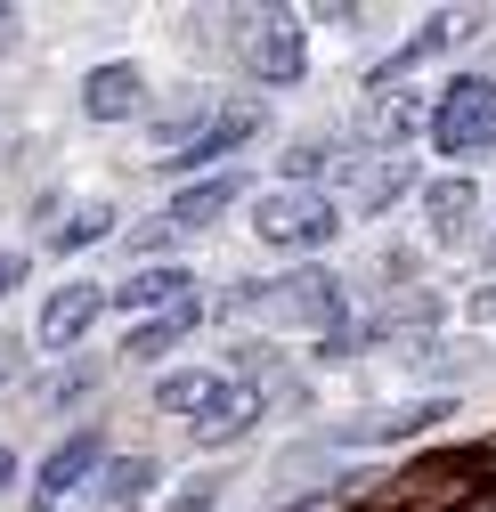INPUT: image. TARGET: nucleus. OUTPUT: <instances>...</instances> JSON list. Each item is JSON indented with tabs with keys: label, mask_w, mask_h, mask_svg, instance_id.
Here are the masks:
<instances>
[{
	"label": "nucleus",
	"mask_w": 496,
	"mask_h": 512,
	"mask_svg": "<svg viewBox=\"0 0 496 512\" xmlns=\"http://www.w3.org/2000/svg\"><path fill=\"white\" fill-rule=\"evenodd\" d=\"M228 309L236 317H269V326H285V334H318V342H334L350 326L342 317L350 293H342L334 269H301V277H277V285H236Z\"/></svg>",
	"instance_id": "f257e3e1"
},
{
	"label": "nucleus",
	"mask_w": 496,
	"mask_h": 512,
	"mask_svg": "<svg viewBox=\"0 0 496 512\" xmlns=\"http://www.w3.org/2000/svg\"><path fill=\"white\" fill-rule=\"evenodd\" d=\"M431 147L456 155V163L496 155V74H456L431 98Z\"/></svg>",
	"instance_id": "f03ea898"
},
{
	"label": "nucleus",
	"mask_w": 496,
	"mask_h": 512,
	"mask_svg": "<svg viewBox=\"0 0 496 512\" xmlns=\"http://www.w3.org/2000/svg\"><path fill=\"white\" fill-rule=\"evenodd\" d=\"M253 236L277 244V252H318V244L342 236V204L326 187H269L253 204Z\"/></svg>",
	"instance_id": "7ed1b4c3"
},
{
	"label": "nucleus",
	"mask_w": 496,
	"mask_h": 512,
	"mask_svg": "<svg viewBox=\"0 0 496 512\" xmlns=\"http://www.w3.org/2000/svg\"><path fill=\"white\" fill-rule=\"evenodd\" d=\"M236 49H244V74L269 82V90H293L309 74V41H301V17L293 9H253L236 25Z\"/></svg>",
	"instance_id": "20e7f679"
},
{
	"label": "nucleus",
	"mask_w": 496,
	"mask_h": 512,
	"mask_svg": "<svg viewBox=\"0 0 496 512\" xmlns=\"http://www.w3.org/2000/svg\"><path fill=\"white\" fill-rule=\"evenodd\" d=\"M407 187H415V163H407L399 147H375V155H358V163L342 171V204L375 220V212H391V204L407 196Z\"/></svg>",
	"instance_id": "39448f33"
},
{
	"label": "nucleus",
	"mask_w": 496,
	"mask_h": 512,
	"mask_svg": "<svg viewBox=\"0 0 496 512\" xmlns=\"http://www.w3.org/2000/svg\"><path fill=\"white\" fill-rule=\"evenodd\" d=\"M236 204V171H220V179H196V187H179L171 196V212H155L147 228H139V244H171V236H196V228H212L220 212Z\"/></svg>",
	"instance_id": "423d86ee"
},
{
	"label": "nucleus",
	"mask_w": 496,
	"mask_h": 512,
	"mask_svg": "<svg viewBox=\"0 0 496 512\" xmlns=\"http://www.w3.org/2000/svg\"><path fill=\"white\" fill-rule=\"evenodd\" d=\"M147 106V74L131 66V57H106V66L82 74V114L90 122H131Z\"/></svg>",
	"instance_id": "0eeeda50"
},
{
	"label": "nucleus",
	"mask_w": 496,
	"mask_h": 512,
	"mask_svg": "<svg viewBox=\"0 0 496 512\" xmlns=\"http://www.w3.org/2000/svg\"><path fill=\"white\" fill-rule=\"evenodd\" d=\"M228 391H236V382H228V374H212V366H171V374L155 382V407H163V415H179V423H212Z\"/></svg>",
	"instance_id": "6e6552de"
},
{
	"label": "nucleus",
	"mask_w": 496,
	"mask_h": 512,
	"mask_svg": "<svg viewBox=\"0 0 496 512\" xmlns=\"http://www.w3.org/2000/svg\"><path fill=\"white\" fill-rule=\"evenodd\" d=\"M98 309H106V293H98V285H57V293L41 301V326H33V334H41V350H74V342L98 326Z\"/></svg>",
	"instance_id": "1a4fd4ad"
},
{
	"label": "nucleus",
	"mask_w": 496,
	"mask_h": 512,
	"mask_svg": "<svg viewBox=\"0 0 496 512\" xmlns=\"http://www.w3.org/2000/svg\"><path fill=\"white\" fill-rule=\"evenodd\" d=\"M98 464H106V439H98V431H74V439H57L49 456H41V504H66V496H74V488H82Z\"/></svg>",
	"instance_id": "9d476101"
},
{
	"label": "nucleus",
	"mask_w": 496,
	"mask_h": 512,
	"mask_svg": "<svg viewBox=\"0 0 496 512\" xmlns=\"http://www.w3.org/2000/svg\"><path fill=\"white\" fill-rule=\"evenodd\" d=\"M472 220H480V187H472V179H431V187H423V228H431V244H464Z\"/></svg>",
	"instance_id": "9b49d317"
},
{
	"label": "nucleus",
	"mask_w": 496,
	"mask_h": 512,
	"mask_svg": "<svg viewBox=\"0 0 496 512\" xmlns=\"http://www.w3.org/2000/svg\"><path fill=\"white\" fill-rule=\"evenodd\" d=\"M464 33H480V17H431V25H415V33H407V41H399V49L383 57V66L366 74V82H375V90H391V82H399L407 66H423V57H440V49H448V41H464Z\"/></svg>",
	"instance_id": "f8f14e48"
},
{
	"label": "nucleus",
	"mask_w": 496,
	"mask_h": 512,
	"mask_svg": "<svg viewBox=\"0 0 496 512\" xmlns=\"http://www.w3.org/2000/svg\"><path fill=\"white\" fill-rule=\"evenodd\" d=\"M261 122H269V114H261L253 98H244V106H220V114H212V131H204L188 155H163V163H171V171H196V163H212V155H236L244 139H261Z\"/></svg>",
	"instance_id": "ddd939ff"
},
{
	"label": "nucleus",
	"mask_w": 496,
	"mask_h": 512,
	"mask_svg": "<svg viewBox=\"0 0 496 512\" xmlns=\"http://www.w3.org/2000/svg\"><path fill=\"white\" fill-rule=\"evenodd\" d=\"M456 399H415V407H391V415H358V423H342L334 439L342 447H366V439H407V431H423V423H440Z\"/></svg>",
	"instance_id": "4468645a"
},
{
	"label": "nucleus",
	"mask_w": 496,
	"mask_h": 512,
	"mask_svg": "<svg viewBox=\"0 0 496 512\" xmlns=\"http://www.w3.org/2000/svg\"><path fill=\"white\" fill-rule=\"evenodd\" d=\"M196 326H204V301L188 293V301H179V309H163V317H147V326H139L131 342H122V350H131V358H171V350L188 342Z\"/></svg>",
	"instance_id": "2eb2a0df"
},
{
	"label": "nucleus",
	"mask_w": 496,
	"mask_h": 512,
	"mask_svg": "<svg viewBox=\"0 0 496 512\" xmlns=\"http://www.w3.org/2000/svg\"><path fill=\"white\" fill-rule=\"evenodd\" d=\"M114 301L122 309H179V301H188V269H171V261H155V269H139V277H122L114 285Z\"/></svg>",
	"instance_id": "dca6fc26"
},
{
	"label": "nucleus",
	"mask_w": 496,
	"mask_h": 512,
	"mask_svg": "<svg viewBox=\"0 0 496 512\" xmlns=\"http://www.w3.org/2000/svg\"><path fill=\"white\" fill-rule=\"evenodd\" d=\"M261 407H269V399L253 391V382H236V391L220 399V415H212V423H196V439H212V447H220V439H236V431H253V423H261Z\"/></svg>",
	"instance_id": "f3484780"
},
{
	"label": "nucleus",
	"mask_w": 496,
	"mask_h": 512,
	"mask_svg": "<svg viewBox=\"0 0 496 512\" xmlns=\"http://www.w3.org/2000/svg\"><path fill=\"white\" fill-rule=\"evenodd\" d=\"M98 488H106V504H147V496H155V456H122V464H106Z\"/></svg>",
	"instance_id": "a211bd4d"
},
{
	"label": "nucleus",
	"mask_w": 496,
	"mask_h": 512,
	"mask_svg": "<svg viewBox=\"0 0 496 512\" xmlns=\"http://www.w3.org/2000/svg\"><path fill=\"white\" fill-rule=\"evenodd\" d=\"M106 228H114V212H106V204H82L74 220H49V252H82V244H98Z\"/></svg>",
	"instance_id": "6ab92c4d"
},
{
	"label": "nucleus",
	"mask_w": 496,
	"mask_h": 512,
	"mask_svg": "<svg viewBox=\"0 0 496 512\" xmlns=\"http://www.w3.org/2000/svg\"><path fill=\"white\" fill-rule=\"evenodd\" d=\"M90 382H98V366H66V374H41V399H33V407H66V399H82V391H90Z\"/></svg>",
	"instance_id": "aec40b11"
},
{
	"label": "nucleus",
	"mask_w": 496,
	"mask_h": 512,
	"mask_svg": "<svg viewBox=\"0 0 496 512\" xmlns=\"http://www.w3.org/2000/svg\"><path fill=\"white\" fill-rule=\"evenodd\" d=\"M212 496H220V480H188V488H179V496H171V512H204Z\"/></svg>",
	"instance_id": "412c9836"
},
{
	"label": "nucleus",
	"mask_w": 496,
	"mask_h": 512,
	"mask_svg": "<svg viewBox=\"0 0 496 512\" xmlns=\"http://www.w3.org/2000/svg\"><path fill=\"white\" fill-rule=\"evenodd\" d=\"M17 285H25V252H17V244H0V301H9Z\"/></svg>",
	"instance_id": "4be33fe9"
},
{
	"label": "nucleus",
	"mask_w": 496,
	"mask_h": 512,
	"mask_svg": "<svg viewBox=\"0 0 496 512\" xmlns=\"http://www.w3.org/2000/svg\"><path fill=\"white\" fill-rule=\"evenodd\" d=\"M472 317H480V326L496 334V285H480V293H472Z\"/></svg>",
	"instance_id": "5701e85b"
},
{
	"label": "nucleus",
	"mask_w": 496,
	"mask_h": 512,
	"mask_svg": "<svg viewBox=\"0 0 496 512\" xmlns=\"http://www.w3.org/2000/svg\"><path fill=\"white\" fill-rule=\"evenodd\" d=\"M17 488V456H9V447H0V496H9Z\"/></svg>",
	"instance_id": "b1692460"
},
{
	"label": "nucleus",
	"mask_w": 496,
	"mask_h": 512,
	"mask_svg": "<svg viewBox=\"0 0 496 512\" xmlns=\"http://www.w3.org/2000/svg\"><path fill=\"white\" fill-rule=\"evenodd\" d=\"M17 358H25L17 342H0V382H9V374H17Z\"/></svg>",
	"instance_id": "393cba45"
},
{
	"label": "nucleus",
	"mask_w": 496,
	"mask_h": 512,
	"mask_svg": "<svg viewBox=\"0 0 496 512\" xmlns=\"http://www.w3.org/2000/svg\"><path fill=\"white\" fill-rule=\"evenodd\" d=\"M472 512H496V496H480V504H472Z\"/></svg>",
	"instance_id": "a878e982"
},
{
	"label": "nucleus",
	"mask_w": 496,
	"mask_h": 512,
	"mask_svg": "<svg viewBox=\"0 0 496 512\" xmlns=\"http://www.w3.org/2000/svg\"><path fill=\"white\" fill-rule=\"evenodd\" d=\"M488 269H496V236H488Z\"/></svg>",
	"instance_id": "bb28decb"
},
{
	"label": "nucleus",
	"mask_w": 496,
	"mask_h": 512,
	"mask_svg": "<svg viewBox=\"0 0 496 512\" xmlns=\"http://www.w3.org/2000/svg\"><path fill=\"white\" fill-rule=\"evenodd\" d=\"M0 33H9V9H0Z\"/></svg>",
	"instance_id": "cd10ccee"
}]
</instances>
